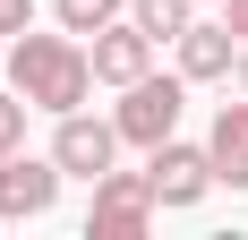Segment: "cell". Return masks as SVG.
<instances>
[{
    "label": "cell",
    "instance_id": "6da1fadb",
    "mask_svg": "<svg viewBox=\"0 0 248 240\" xmlns=\"http://www.w3.org/2000/svg\"><path fill=\"white\" fill-rule=\"evenodd\" d=\"M9 86H17L26 103H34V112H77V103L94 95V51L77 43L69 26H60V34H34V26H26V34H9Z\"/></svg>",
    "mask_w": 248,
    "mask_h": 240
},
{
    "label": "cell",
    "instance_id": "7a4b0ae2",
    "mask_svg": "<svg viewBox=\"0 0 248 240\" xmlns=\"http://www.w3.org/2000/svg\"><path fill=\"white\" fill-rule=\"evenodd\" d=\"M180 112H188V77H128L120 86V103H111V120H120V146H163V137H180Z\"/></svg>",
    "mask_w": 248,
    "mask_h": 240
},
{
    "label": "cell",
    "instance_id": "3957f363",
    "mask_svg": "<svg viewBox=\"0 0 248 240\" xmlns=\"http://www.w3.org/2000/svg\"><path fill=\"white\" fill-rule=\"evenodd\" d=\"M51 163L69 171V180H103V171L120 163V120H94L86 103L60 112V129H51Z\"/></svg>",
    "mask_w": 248,
    "mask_h": 240
},
{
    "label": "cell",
    "instance_id": "277c9868",
    "mask_svg": "<svg viewBox=\"0 0 248 240\" xmlns=\"http://www.w3.org/2000/svg\"><path fill=\"white\" fill-rule=\"evenodd\" d=\"M146 189H154V206H197L205 189H214V154L205 146H188V137H163V146H146Z\"/></svg>",
    "mask_w": 248,
    "mask_h": 240
},
{
    "label": "cell",
    "instance_id": "5b68a950",
    "mask_svg": "<svg viewBox=\"0 0 248 240\" xmlns=\"http://www.w3.org/2000/svg\"><path fill=\"white\" fill-rule=\"evenodd\" d=\"M154 215H163V206H154L146 171H103V180H94V206H86V232H94V240H137Z\"/></svg>",
    "mask_w": 248,
    "mask_h": 240
},
{
    "label": "cell",
    "instance_id": "8992f818",
    "mask_svg": "<svg viewBox=\"0 0 248 240\" xmlns=\"http://www.w3.org/2000/svg\"><path fill=\"white\" fill-rule=\"evenodd\" d=\"M60 180L69 171L51 163V154H0V223H34V215H51V197H60Z\"/></svg>",
    "mask_w": 248,
    "mask_h": 240
},
{
    "label": "cell",
    "instance_id": "52a82bcc",
    "mask_svg": "<svg viewBox=\"0 0 248 240\" xmlns=\"http://www.w3.org/2000/svg\"><path fill=\"white\" fill-rule=\"evenodd\" d=\"M86 51H94V86H128V77L154 69V34L137 17H111L103 34H86Z\"/></svg>",
    "mask_w": 248,
    "mask_h": 240
},
{
    "label": "cell",
    "instance_id": "ba28073f",
    "mask_svg": "<svg viewBox=\"0 0 248 240\" xmlns=\"http://www.w3.org/2000/svg\"><path fill=\"white\" fill-rule=\"evenodd\" d=\"M180 77L188 86H214V77H231V60H240V34H231L223 17H188V34H180Z\"/></svg>",
    "mask_w": 248,
    "mask_h": 240
},
{
    "label": "cell",
    "instance_id": "9c48e42d",
    "mask_svg": "<svg viewBox=\"0 0 248 240\" xmlns=\"http://www.w3.org/2000/svg\"><path fill=\"white\" fill-rule=\"evenodd\" d=\"M205 154H214V189H248V95H231L205 129Z\"/></svg>",
    "mask_w": 248,
    "mask_h": 240
},
{
    "label": "cell",
    "instance_id": "30bf717a",
    "mask_svg": "<svg viewBox=\"0 0 248 240\" xmlns=\"http://www.w3.org/2000/svg\"><path fill=\"white\" fill-rule=\"evenodd\" d=\"M128 17L146 26V34H154V51H163V43H180V34H188L197 0H128Z\"/></svg>",
    "mask_w": 248,
    "mask_h": 240
},
{
    "label": "cell",
    "instance_id": "8fae6325",
    "mask_svg": "<svg viewBox=\"0 0 248 240\" xmlns=\"http://www.w3.org/2000/svg\"><path fill=\"white\" fill-rule=\"evenodd\" d=\"M51 17L69 26V34H103L111 17H128V0H51Z\"/></svg>",
    "mask_w": 248,
    "mask_h": 240
},
{
    "label": "cell",
    "instance_id": "7c38bea8",
    "mask_svg": "<svg viewBox=\"0 0 248 240\" xmlns=\"http://www.w3.org/2000/svg\"><path fill=\"white\" fill-rule=\"evenodd\" d=\"M26 112H34V103H26L17 86H0V154H17V146H26Z\"/></svg>",
    "mask_w": 248,
    "mask_h": 240
},
{
    "label": "cell",
    "instance_id": "4fadbf2b",
    "mask_svg": "<svg viewBox=\"0 0 248 240\" xmlns=\"http://www.w3.org/2000/svg\"><path fill=\"white\" fill-rule=\"evenodd\" d=\"M34 26V0H0V34H26Z\"/></svg>",
    "mask_w": 248,
    "mask_h": 240
},
{
    "label": "cell",
    "instance_id": "5bb4252c",
    "mask_svg": "<svg viewBox=\"0 0 248 240\" xmlns=\"http://www.w3.org/2000/svg\"><path fill=\"white\" fill-rule=\"evenodd\" d=\"M223 26H231V34L248 43V0H223Z\"/></svg>",
    "mask_w": 248,
    "mask_h": 240
},
{
    "label": "cell",
    "instance_id": "9a60e30c",
    "mask_svg": "<svg viewBox=\"0 0 248 240\" xmlns=\"http://www.w3.org/2000/svg\"><path fill=\"white\" fill-rule=\"evenodd\" d=\"M231 95H248V43H240V60H231Z\"/></svg>",
    "mask_w": 248,
    "mask_h": 240
},
{
    "label": "cell",
    "instance_id": "2e32d148",
    "mask_svg": "<svg viewBox=\"0 0 248 240\" xmlns=\"http://www.w3.org/2000/svg\"><path fill=\"white\" fill-rule=\"evenodd\" d=\"M0 86H9V34H0Z\"/></svg>",
    "mask_w": 248,
    "mask_h": 240
}]
</instances>
